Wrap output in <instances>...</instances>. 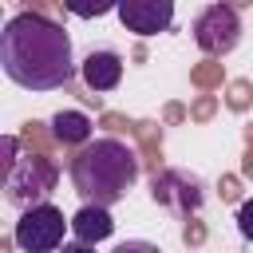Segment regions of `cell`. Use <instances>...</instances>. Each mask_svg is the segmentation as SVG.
Returning a JSON list of instances; mask_svg holds the SVG:
<instances>
[{"label": "cell", "instance_id": "obj_1", "mask_svg": "<svg viewBox=\"0 0 253 253\" xmlns=\"http://www.w3.org/2000/svg\"><path fill=\"white\" fill-rule=\"evenodd\" d=\"M0 67L24 91H55L75 79L71 36L43 12H16L0 32Z\"/></svg>", "mask_w": 253, "mask_h": 253}, {"label": "cell", "instance_id": "obj_2", "mask_svg": "<svg viewBox=\"0 0 253 253\" xmlns=\"http://www.w3.org/2000/svg\"><path fill=\"white\" fill-rule=\"evenodd\" d=\"M138 182V154L123 138H91L71 158V186L83 198V206L111 210L123 202Z\"/></svg>", "mask_w": 253, "mask_h": 253}, {"label": "cell", "instance_id": "obj_3", "mask_svg": "<svg viewBox=\"0 0 253 253\" xmlns=\"http://www.w3.org/2000/svg\"><path fill=\"white\" fill-rule=\"evenodd\" d=\"M55 162L43 158V154H20L8 170H4V202L16 206L20 213L24 210H36V206H47L51 190H55Z\"/></svg>", "mask_w": 253, "mask_h": 253}, {"label": "cell", "instance_id": "obj_4", "mask_svg": "<svg viewBox=\"0 0 253 253\" xmlns=\"http://www.w3.org/2000/svg\"><path fill=\"white\" fill-rule=\"evenodd\" d=\"M67 217H63V210L59 206H36V210H24L20 213V221H16V229H12V241L24 249V253H59L67 241H63V233H67Z\"/></svg>", "mask_w": 253, "mask_h": 253}, {"label": "cell", "instance_id": "obj_5", "mask_svg": "<svg viewBox=\"0 0 253 253\" xmlns=\"http://www.w3.org/2000/svg\"><path fill=\"white\" fill-rule=\"evenodd\" d=\"M194 43L206 55H229L241 43V16L229 4H210L194 20Z\"/></svg>", "mask_w": 253, "mask_h": 253}, {"label": "cell", "instance_id": "obj_6", "mask_svg": "<svg viewBox=\"0 0 253 253\" xmlns=\"http://www.w3.org/2000/svg\"><path fill=\"white\" fill-rule=\"evenodd\" d=\"M150 190H154V202H158V206H170V210H178V213H198L202 202H206L202 182H198L194 174H186V170H162Z\"/></svg>", "mask_w": 253, "mask_h": 253}, {"label": "cell", "instance_id": "obj_7", "mask_svg": "<svg viewBox=\"0 0 253 253\" xmlns=\"http://www.w3.org/2000/svg\"><path fill=\"white\" fill-rule=\"evenodd\" d=\"M119 20L134 36H158V32H170L174 4L170 0H123L119 4Z\"/></svg>", "mask_w": 253, "mask_h": 253}, {"label": "cell", "instance_id": "obj_8", "mask_svg": "<svg viewBox=\"0 0 253 253\" xmlns=\"http://www.w3.org/2000/svg\"><path fill=\"white\" fill-rule=\"evenodd\" d=\"M79 75H83L87 91L107 95V91H115V87L123 83V55L111 51V47H99V51H91V55L79 63Z\"/></svg>", "mask_w": 253, "mask_h": 253}, {"label": "cell", "instance_id": "obj_9", "mask_svg": "<svg viewBox=\"0 0 253 253\" xmlns=\"http://www.w3.org/2000/svg\"><path fill=\"white\" fill-rule=\"evenodd\" d=\"M71 233H75V241H83V245H99V241H107V237L115 233V217H111V210H103V206H83V210L71 217Z\"/></svg>", "mask_w": 253, "mask_h": 253}, {"label": "cell", "instance_id": "obj_10", "mask_svg": "<svg viewBox=\"0 0 253 253\" xmlns=\"http://www.w3.org/2000/svg\"><path fill=\"white\" fill-rule=\"evenodd\" d=\"M51 134L63 142V146H87L91 142V119L83 111H55L51 115Z\"/></svg>", "mask_w": 253, "mask_h": 253}, {"label": "cell", "instance_id": "obj_11", "mask_svg": "<svg viewBox=\"0 0 253 253\" xmlns=\"http://www.w3.org/2000/svg\"><path fill=\"white\" fill-rule=\"evenodd\" d=\"M237 233H241L245 241H253V198L237 206Z\"/></svg>", "mask_w": 253, "mask_h": 253}, {"label": "cell", "instance_id": "obj_12", "mask_svg": "<svg viewBox=\"0 0 253 253\" xmlns=\"http://www.w3.org/2000/svg\"><path fill=\"white\" fill-rule=\"evenodd\" d=\"M111 253H158V245H154V241H123V245H115Z\"/></svg>", "mask_w": 253, "mask_h": 253}, {"label": "cell", "instance_id": "obj_13", "mask_svg": "<svg viewBox=\"0 0 253 253\" xmlns=\"http://www.w3.org/2000/svg\"><path fill=\"white\" fill-rule=\"evenodd\" d=\"M59 253H95V245H83V241H67Z\"/></svg>", "mask_w": 253, "mask_h": 253}]
</instances>
